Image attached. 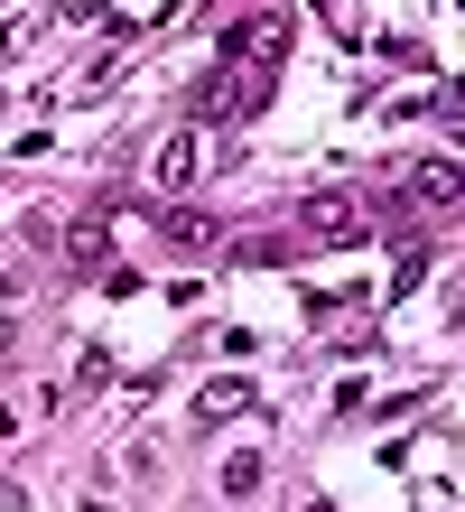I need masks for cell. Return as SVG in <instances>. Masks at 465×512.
<instances>
[{
    "label": "cell",
    "mask_w": 465,
    "mask_h": 512,
    "mask_svg": "<svg viewBox=\"0 0 465 512\" xmlns=\"http://www.w3.org/2000/svg\"><path fill=\"white\" fill-rule=\"evenodd\" d=\"M0 512H19V485H0Z\"/></svg>",
    "instance_id": "cell-11"
},
{
    "label": "cell",
    "mask_w": 465,
    "mask_h": 512,
    "mask_svg": "<svg viewBox=\"0 0 465 512\" xmlns=\"http://www.w3.org/2000/svg\"><path fill=\"white\" fill-rule=\"evenodd\" d=\"M224 494H233V503H252V494H261V457H252V447L224 466Z\"/></svg>",
    "instance_id": "cell-9"
},
{
    "label": "cell",
    "mask_w": 465,
    "mask_h": 512,
    "mask_svg": "<svg viewBox=\"0 0 465 512\" xmlns=\"http://www.w3.org/2000/svg\"><path fill=\"white\" fill-rule=\"evenodd\" d=\"M252 410V382H205L196 391V429H224V419Z\"/></svg>",
    "instance_id": "cell-6"
},
{
    "label": "cell",
    "mask_w": 465,
    "mask_h": 512,
    "mask_svg": "<svg viewBox=\"0 0 465 512\" xmlns=\"http://www.w3.org/2000/svg\"><path fill=\"white\" fill-rule=\"evenodd\" d=\"M307 512H335V503H307Z\"/></svg>",
    "instance_id": "cell-12"
},
{
    "label": "cell",
    "mask_w": 465,
    "mask_h": 512,
    "mask_svg": "<svg viewBox=\"0 0 465 512\" xmlns=\"http://www.w3.org/2000/svg\"><path fill=\"white\" fill-rule=\"evenodd\" d=\"M428 280V243H400V261H391V298H410Z\"/></svg>",
    "instance_id": "cell-8"
},
{
    "label": "cell",
    "mask_w": 465,
    "mask_h": 512,
    "mask_svg": "<svg viewBox=\"0 0 465 512\" xmlns=\"http://www.w3.org/2000/svg\"><path fill=\"white\" fill-rule=\"evenodd\" d=\"M400 205L456 215V205H465V168H456V159H419V168H410V187H400Z\"/></svg>",
    "instance_id": "cell-3"
},
{
    "label": "cell",
    "mask_w": 465,
    "mask_h": 512,
    "mask_svg": "<svg viewBox=\"0 0 465 512\" xmlns=\"http://www.w3.org/2000/svg\"><path fill=\"white\" fill-rule=\"evenodd\" d=\"M66 261H75V270H103V215H84V224L66 233Z\"/></svg>",
    "instance_id": "cell-7"
},
{
    "label": "cell",
    "mask_w": 465,
    "mask_h": 512,
    "mask_svg": "<svg viewBox=\"0 0 465 512\" xmlns=\"http://www.w3.org/2000/svg\"><path fill=\"white\" fill-rule=\"evenodd\" d=\"M298 224L317 233V243H363V233H372V215H363V205H354L345 187H317V196L298 205Z\"/></svg>",
    "instance_id": "cell-2"
},
{
    "label": "cell",
    "mask_w": 465,
    "mask_h": 512,
    "mask_svg": "<svg viewBox=\"0 0 465 512\" xmlns=\"http://www.w3.org/2000/svg\"><path fill=\"white\" fill-rule=\"evenodd\" d=\"M159 233H168L177 252H214V243H224V224L196 215V205H159Z\"/></svg>",
    "instance_id": "cell-5"
},
{
    "label": "cell",
    "mask_w": 465,
    "mask_h": 512,
    "mask_svg": "<svg viewBox=\"0 0 465 512\" xmlns=\"http://www.w3.org/2000/svg\"><path fill=\"white\" fill-rule=\"evenodd\" d=\"M270 103V66H214L196 84V112L205 122H242V112H261Z\"/></svg>",
    "instance_id": "cell-1"
},
{
    "label": "cell",
    "mask_w": 465,
    "mask_h": 512,
    "mask_svg": "<svg viewBox=\"0 0 465 512\" xmlns=\"http://www.w3.org/2000/svg\"><path fill=\"white\" fill-rule=\"evenodd\" d=\"M10 47H19V19H0V56H10Z\"/></svg>",
    "instance_id": "cell-10"
},
{
    "label": "cell",
    "mask_w": 465,
    "mask_h": 512,
    "mask_svg": "<svg viewBox=\"0 0 465 512\" xmlns=\"http://www.w3.org/2000/svg\"><path fill=\"white\" fill-rule=\"evenodd\" d=\"M326 10H345V0H326Z\"/></svg>",
    "instance_id": "cell-13"
},
{
    "label": "cell",
    "mask_w": 465,
    "mask_h": 512,
    "mask_svg": "<svg viewBox=\"0 0 465 512\" xmlns=\"http://www.w3.org/2000/svg\"><path fill=\"white\" fill-rule=\"evenodd\" d=\"M196 168H205V140L177 131V140H159V159H149V187H196Z\"/></svg>",
    "instance_id": "cell-4"
}]
</instances>
